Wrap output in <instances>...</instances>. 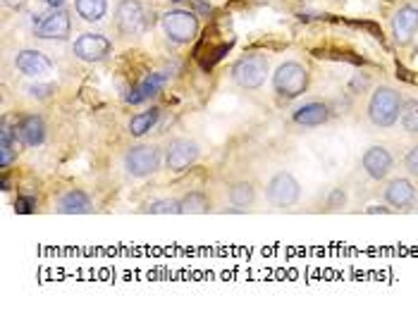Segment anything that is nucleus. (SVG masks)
<instances>
[{
    "label": "nucleus",
    "instance_id": "obj_1",
    "mask_svg": "<svg viewBox=\"0 0 418 310\" xmlns=\"http://www.w3.org/2000/svg\"><path fill=\"white\" fill-rule=\"evenodd\" d=\"M402 105L404 100L399 91H394L392 86H378L368 100V120L380 129L394 127L402 115Z\"/></svg>",
    "mask_w": 418,
    "mask_h": 310
},
{
    "label": "nucleus",
    "instance_id": "obj_2",
    "mask_svg": "<svg viewBox=\"0 0 418 310\" xmlns=\"http://www.w3.org/2000/svg\"><path fill=\"white\" fill-rule=\"evenodd\" d=\"M265 77H268V58L260 53H251L246 58L237 60L235 67H232V79L239 88H246V91H256L265 84Z\"/></svg>",
    "mask_w": 418,
    "mask_h": 310
},
{
    "label": "nucleus",
    "instance_id": "obj_3",
    "mask_svg": "<svg viewBox=\"0 0 418 310\" xmlns=\"http://www.w3.org/2000/svg\"><path fill=\"white\" fill-rule=\"evenodd\" d=\"M272 86L280 98H299L308 88V70L299 62H282L277 72L272 74Z\"/></svg>",
    "mask_w": 418,
    "mask_h": 310
},
{
    "label": "nucleus",
    "instance_id": "obj_4",
    "mask_svg": "<svg viewBox=\"0 0 418 310\" xmlns=\"http://www.w3.org/2000/svg\"><path fill=\"white\" fill-rule=\"evenodd\" d=\"M165 36L177 46H187L198 33V17L191 10H170L160 19Z\"/></svg>",
    "mask_w": 418,
    "mask_h": 310
},
{
    "label": "nucleus",
    "instance_id": "obj_5",
    "mask_svg": "<svg viewBox=\"0 0 418 310\" xmlns=\"http://www.w3.org/2000/svg\"><path fill=\"white\" fill-rule=\"evenodd\" d=\"M163 155L158 146H151V143H139V146H132L125 155V170L129 177L143 179L151 177L160 170Z\"/></svg>",
    "mask_w": 418,
    "mask_h": 310
},
{
    "label": "nucleus",
    "instance_id": "obj_6",
    "mask_svg": "<svg viewBox=\"0 0 418 310\" xmlns=\"http://www.w3.org/2000/svg\"><path fill=\"white\" fill-rule=\"evenodd\" d=\"M265 196L275 208H292L301 196V184L290 172H275L270 182L265 184Z\"/></svg>",
    "mask_w": 418,
    "mask_h": 310
},
{
    "label": "nucleus",
    "instance_id": "obj_7",
    "mask_svg": "<svg viewBox=\"0 0 418 310\" xmlns=\"http://www.w3.org/2000/svg\"><path fill=\"white\" fill-rule=\"evenodd\" d=\"M115 24L122 36H139L141 31H146L151 22L146 17V10L139 0H122L115 12Z\"/></svg>",
    "mask_w": 418,
    "mask_h": 310
},
{
    "label": "nucleus",
    "instance_id": "obj_8",
    "mask_svg": "<svg viewBox=\"0 0 418 310\" xmlns=\"http://www.w3.org/2000/svg\"><path fill=\"white\" fill-rule=\"evenodd\" d=\"M198 155H201L198 143L189 141V139H175V141H170V146L165 148V165L170 172L182 175V172H187L189 167H194Z\"/></svg>",
    "mask_w": 418,
    "mask_h": 310
},
{
    "label": "nucleus",
    "instance_id": "obj_9",
    "mask_svg": "<svg viewBox=\"0 0 418 310\" xmlns=\"http://www.w3.org/2000/svg\"><path fill=\"white\" fill-rule=\"evenodd\" d=\"M111 51H113V41L103 36V33H81L72 46V53L81 62H101L111 55Z\"/></svg>",
    "mask_w": 418,
    "mask_h": 310
},
{
    "label": "nucleus",
    "instance_id": "obj_10",
    "mask_svg": "<svg viewBox=\"0 0 418 310\" xmlns=\"http://www.w3.org/2000/svg\"><path fill=\"white\" fill-rule=\"evenodd\" d=\"M72 31V19L70 12L63 8H53V12L41 19L36 26V36L44 41H65Z\"/></svg>",
    "mask_w": 418,
    "mask_h": 310
},
{
    "label": "nucleus",
    "instance_id": "obj_11",
    "mask_svg": "<svg viewBox=\"0 0 418 310\" xmlns=\"http://www.w3.org/2000/svg\"><path fill=\"white\" fill-rule=\"evenodd\" d=\"M361 165H363V170H366L368 177L375 179V182H380V179H385L389 172H392L394 160L385 146H371L366 153H363Z\"/></svg>",
    "mask_w": 418,
    "mask_h": 310
},
{
    "label": "nucleus",
    "instance_id": "obj_12",
    "mask_svg": "<svg viewBox=\"0 0 418 310\" xmlns=\"http://www.w3.org/2000/svg\"><path fill=\"white\" fill-rule=\"evenodd\" d=\"M418 33V8L414 5H407V8H399L397 15L392 17V36L399 46H407L414 41Z\"/></svg>",
    "mask_w": 418,
    "mask_h": 310
},
{
    "label": "nucleus",
    "instance_id": "obj_13",
    "mask_svg": "<svg viewBox=\"0 0 418 310\" xmlns=\"http://www.w3.org/2000/svg\"><path fill=\"white\" fill-rule=\"evenodd\" d=\"M15 67L22 74H26V77H34V79L53 74V62L41 51H19L15 58Z\"/></svg>",
    "mask_w": 418,
    "mask_h": 310
},
{
    "label": "nucleus",
    "instance_id": "obj_14",
    "mask_svg": "<svg viewBox=\"0 0 418 310\" xmlns=\"http://www.w3.org/2000/svg\"><path fill=\"white\" fill-rule=\"evenodd\" d=\"M385 201L392 205V208H409V205L416 203V186L409 182V179H392L385 186Z\"/></svg>",
    "mask_w": 418,
    "mask_h": 310
},
{
    "label": "nucleus",
    "instance_id": "obj_15",
    "mask_svg": "<svg viewBox=\"0 0 418 310\" xmlns=\"http://www.w3.org/2000/svg\"><path fill=\"white\" fill-rule=\"evenodd\" d=\"M168 84V74H148L146 79L141 81V84H136L132 91L127 95V103L129 105H139V103H146L151 100L153 95H158L163 88Z\"/></svg>",
    "mask_w": 418,
    "mask_h": 310
},
{
    "label": "nucleus",
    "instance_id": "obj_16",
    "mask_svg": "<svg viewBox=\"0 0 418 310\" xmlns=\"http://www.w3.org/2000/svg\"><path fill=\"white\" fill-rule=\"evenodd\" d=\"M17 136L24 146H41L46 141V124L39 115H24L17 124Z\"/></svg>",
    "mask_w": 418,
    "mask_h": 310
},
{
    "label": "nucleus",
    "instance_id": "obj_17",
    "mask_svg": "<svg viewBox=\"0 0 418 310\" xmlns=\"http://www.w3.org/2000/svg\"><path fill=\"white\" fill-rule=\"evenodd\" d=\"M91 210H93L91 198H88L86 191H81V189L67 191V194L60 196V201H58V212H63V215H86V212H91Z\"/></svg>",
    "mask_w": 418,
    "mask_h": 310
},
{
    "label": "nucleus",
    "instance_id": "obj_18",
    "mask_svg": "<svg viewBox=\"0 0 418 310\" xmlns=\"http://www.w3.org/2000/svg\"><path fill=\"white\" fill-rule=\"evenodd\" d=\"M327 120H330V110H327L325 103H306L294 113V122L299 127H320Z\"/></svg>",
    "mask_w": 418,
    "mask_h": 310
},
{
    "label": "nucleus",
    "instance_id": "obj_19",
    "mask_svg": "<svg viewBox=\"0 0 418 310\" xmlns=\"http://www.w3.org/2000/svg\"><path fill=\"white\" fill-rule=\"evenodd\" d=\"M228 196H230V203L235 205V208H251L253 201H256V189H253L251 182H235L230 184L228 189Z\"/></svg>",
    "mask_w": 418,
    "mask_h": 310
},
{
    "label": "nucleus",
    "instance_id": "obj_20",
    "mask_svg": "<svg viewBox=\"0 0 418 310\" xmlns=\"http://www.w3.org/2000/svg\"><path fill=\"white\" fill-rule=\"evenodd\" d=\"M158 120H160V110L158 108H151V110H146V113L134 115L132 120H129L127 129H129V134L139 139V136L148 134L151 129L156 127V122H158Z\"/></svg>",
    "mask_w": 418,
    "mask_h": 310
},
{
    "label": "nucleus",
    "instance_id": "obj_21",
    "mask_svg": "<svg viewBox=\"0 0 418 310\" xmlns=\"http://www.w3.org/2000/svg\"><path fill=\"white\" fill-rule=\"evenodd\" d=\"M74 10L84 22H101L108 12V0H74Z\"/></svg>",
    "mask_w": 418,
    "mask_h": 310
},
{
    "label": "nucleus",
    "instance_id": "obj_22",
    "mask_svg": "<svg viewBox=\"0 0 418 310\" xmlns=\"http://www.w3.org/2000/svg\"><path fill=\"white\" fill-rule=\"evenodd\" d=\"M17 153H19L17 136L10 132L8 124H3V134H0V167L8 170L10 165L15 162Z\"/></svg>",
    "mask_w": 418,
    "mask_h": 310
},
{
    "label": "nucleus",
    "instance_id": "obj_23",
    "mask_svg": "<svg viewBox=\"0 0 418 310\" xmlns=\"http://www.w3.org/2000/svg\"><path fill=\"white\" fill-rule=\"evenodd\" d=\"M180 208L182 215H201V212L210 210V201L203 191H189L187 196L180 198Z\"/></svg>",
    "mask_w": 418,
    "mask_h": 310
},
{
    "label": "nucleus",
    "instance_id": "obj_24",
    "mask_svg": "<svg viewBox=\"0 0 418 310\" xmlns=\"http://www.w3.org/2000/svg\"><path fill=\"white\" fill-rule=\"evenodd\" d=\"M399 122L404 127V132L416 136L418 134V100H407L402 105V115H399Z\"/></svg>",
    "mask_w": 418,
    "mask_h": 310
},
{
    "label": "nucleus",
    "instance_id": "obj_25",
    "mask_svg": "<svg viewBox=\"0 0 418 310\" xmlns=\"http://www.w3.org/2000/svg\"><path fill=\"white\" fill-rule=\"evenodd\" d=\"M143 212H151V215H180V201L175 198H160V201H151Z\"/></svg>",
    "mask_w": 418,
    "mask_h": 310
},
{
    "label": "nucleus",
    "instance_id": "obj_26",
    "mask_svg": "<svg viewBox=\"0 0 418 310\" xmlns=\"http://www.w3.org/2000/svg\"><path fill=\"white\" fill-rule=\"evenodd\" d=\"M404 165H407L409 175L418 177V143L407 153V157H404Z\"/></svg>",
    "mask_w": 418,
    "mask_h": 310
},
{
    "label": "nucleus",
    "instance_id": "obj_27",
    "mask_svg": "<svg viewBox=\"0 0 418 310\" xmlns=\"http://www.w3.org/2000/svg\"><path fill=\"white\" fill-rule=\"evenodd\" d=\"M345 203H347V196H345V191H342V189H335L330 194V198H327V208H332V210L342 208Z\"/></svg>",
    "mask_w": 418,
    "mask_h": 310
},
{
    "label": "nucleus",
    "instance_id": "obj_28",
    "mask_svg": "<svg viewBox=\"0 0 418 310\" xmlns=\"http://www.w3.org/2000/svg\"><path fill=\"white\" fill-rule=\"evenodd\" d=\"M29 93L34 98H48L53 93V86H29Z\"/></svg>",
    "mask_w": 418,
    "mask_h": 310
},
{
    "label": "nucleus",
    "instance_id": "obj_29",
    "mask_svg": "<svg viewBox=\"0 0 418 310\" xmlns=\"http://www.w3.org/2000/svg\"><path fill=\"white\" fill-rule=\"evenodd\" d=\"M46 5H51V8H63L65 5V0H44Z\"/></svg>",
    "mask_w": 418,
    "mask_h": 310
},
{
    "label": "nucleus",
    "instance_id": "obj_30",
    "mask_svg": "<svg viewBox=\"0 0 418 310\" xmlns=\"http://www.w3.org/2000/svg\"><path fill=\"white\" fill-rule=\"evenodd\" d=\"M196 8H198V12H210V5L201 3V0H198V5H196Z\"/></svg>",
    "mask_w": 418,
    "mask_h": 310
},
{
    "label": "nucleus",
    "instance_id": "obj_31",
    "mask_svg": "<svg viewBox=\"0 0 418 310\" xmlns=\"http://www.w3.org/2000/svg\"><path fill=\"white\" fill-rule=\"evenodd\" d=\"M366 212H389L387 208H375V205H373V208H368Z\"/></svg>",
    "mask_w": 418,
    "mask_h": 310
},
{
    "label": "nucleus",
    "instance_id": "obj_32",
    "mask_svg": "<svg viewBox=\"0 0 418 310\" xmlns=\"http://www.w3.org/2000/svg\"><path fill=\"white\" fill-rule=\"evenodd\" d=\"M173 3H182V0H173Z\"/></svg>",
    "mask_w": 418,
    "mask_h": 310
}]
</instances>
